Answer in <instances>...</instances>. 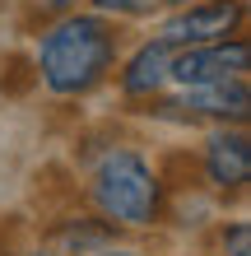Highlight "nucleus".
<instances>
[{
  "instance_id": "nucleus-1",
  "label": "nucleus",
  "mask_w": 251,
  "mask_h": 256,
  "mask_svg": "<svg viewBox=\"0 0 251 256\" xmlns=\"http://www.w3.org/2000/svg\"><path fill=\"white\" fill-rule=\"evenodd\" d=\"M112 56H116V33L102 14H65L61 24H51L42 33L37 80L51 94L75 98L102 84V74L112 70Z\"/></svg>"
},
{
  "instance_id": "nucleus-2",
  "label": "nucleus",
  "mask_w": 251,
  "mask_h": 256,
  "mask_svg": "<svg viewBox=\"0 0 251 256\" xmlns=\"http://www.w3.org/2000/svg\"><path fill=\"white\" fill-rule=\"evenodd\" d=\"M93 205L102 210V219L112 224H130V228H144V224L158 219V200H163V186H158L154 168L144 163L135 149H107L93 168Z\"/></svg>"
},
{
  "instance_id": "nucleus-3",
  "label": "nucleus",
  "mask_w": 251,
  "mask_h": 256,
  "mask_svg": "<svg viewBox=\"0 0 251 256\" xmlns=\"http://www.w3.org/2000/svg\"><path fill=\"white\" fill-rule=\"evenodd\" d=\"M242 19H247L242 0H200V5H182L163 28H158V42L172 47V52L205 47V42H228L242 28Z\"/></svg>"
},
{
  "instance_id": "nucleus-4",
  "label": "nucleus",
  "mask_w": 251,
  "mask_h": 256,
  "mask_svg": "<svg viewBox=\"0 0 251 256\" xmlns=\"http://www.w3.org/2000/svg\"><path fill=\"white\" fill-rule=\"evenodd\" d=\"M247 66H251L247 38H228V42H205V47H182V52H172L168 80H177L182 88H205V84L242 80Z\"/></svg>"
},
{
  "instance_id": "nucleus-5",
  "label": "nucleus",
  "mask_w": 251,
  "mask_h": 256,
  "mask_svg": "<svg viewBox=\"0 0 251 256\" xmlns=\"http://www.w3.org/2000/svg\"><path fill=\"white\" fill-rule=\"evenodd\" d=\"M205 172L224 191H242L251 182V140H247L242 126L210 135V144H205Z\"/></svg>"
},
{
  "instance_id": "nucleus-6",
  "label": "nucleus",
  "mask_w": 251,
  "mask_h": 256,
  "mask_svg": "<svg viewBox=\"0 0 251 256\" xmlns=\"http://www.w3.org/2000/svg\"><path fill=\"white\" fill-rule=\"evenodd\" d=\"M172 108H191L196 116H219V122H247V108H251L247 74L224 80V84H205V88H186V98L172 102Z\"/></svg>"
},
{
  "instance_id": "nucleus-7",
  "label": "nucleus",
  "mask_w": 251,
  "mask_h": 256,
  "mask_svg": "<svg viewBox=\"0 0 251 256\" xmlns=\"http://www.w3.org/2000/svg\"><path fill=\"white\" fill-rule=\"evenodd\" d=\"M168 66H172V47H163L158 38L144 42L121 70V88L130 98H149V94H158V88L168 84Z\"/></svg>"
},
{
  "instance_id": "nucleus-8",
  "label": "nucleus",
  "mask_w": 251,
  "mask_h": 256,
  "mask_svg": "<svg viewBox=\"0 0 251 256\" xmlns=\"http://www.w3.org/2000/svg\"><path fill=\"white\" fill-rule=\"evenodd\" d=\"M107 238H112V228L107 224H70V228H61V242H65V252H107Z\"/></svg>"
},
{
  "instance_id": "nucleus-9",
  "label": "nucleus",
  "mask_w": 251,
  "mask_h": 256,
  "mask_svg": "<svg viewBox=\"0 0 251 256\" xmlns=\"http://www.w3.org/2000/svg\"><path fill=\"white\" fill-rule=\"evenodd\" d=\"M158 5H168V0H93L98 14H130V19H140V14H154Z\"/></svg>"
},
{
  "instance_id": "nucleus-10",
  "label": "nucleus",
  "mask_w": 251,
  "mask_h": 256,
  "mask_svg": "<svg viewBox=\"0 0 251 256\" xmlns=\"http://www.w3.org/2000/svg\"><path fill=\"white\" fill-rule=\"evenodd\" d=\"M228 256H251V228L247 224H233L228 228Z\"/></svg>"
},
{
  "instance_id": "nucleus-11",
  "label": "nucleus",
  "mask_w": 251,
  "mask_h": 256,
  "mask_svg": "<svg viewBox=\"0 0 251 256\" xmlns=\"http://www.w3.org/2000/svg\"><path fill=\"white\" fill-rule=\"evenodd\" d=\"M98 256H135V252H116V247H112V252H98Z\"/></svg>"
},
{
  "instance_id": "nucleus-12",
  "label": "nucleus",
  "mask_w": 251,
  "mask_h": 256,
  "mask_svg": "<svg viewBox=\"0 0 251 256\" xmlns=\"http://www.w3.org/2000/svg\"><path fill=\"white\" fill-rule=\"evenodd\" d=\"M172 5H177V10H182V5H200V0H172Z\"/></svg>"
},
{
  "instance_id": "nucleus-13",
  "label": "nucleus",
  "mask_w": 251,
  "mask_h": 256,
  "mask_svg": "<svg viewBox=\"0 0 251 256\" xmlns=\"http://www.w3.org/2000/svg\"><path fill=\"white\" fill-rule=\"evenodd\" d=\"M37 256H56V252H37Z\"/></svg>"
}]
</instances>
